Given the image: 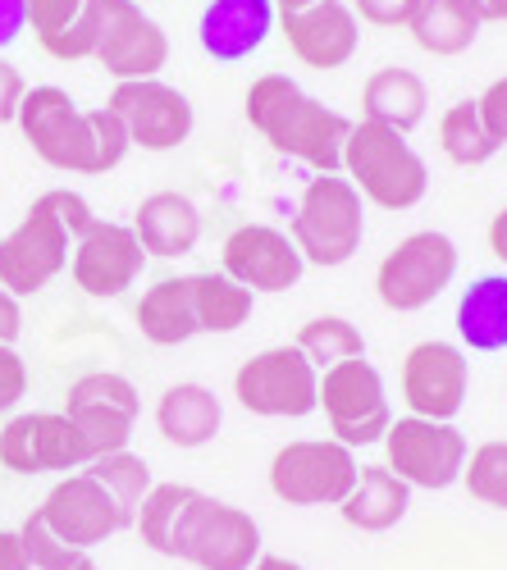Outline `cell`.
<instances>
[{
    "mask_svg": "<svg viewBox=\"0 0 507 570\" xmlns=\"http://www.w3.org/2000/svg\"><path fill=\"white\" fill-rule=\"evenodd\" d=\"M19 132L28 141V151L51 165V169H65V174H110L124 165L128 156V132L124 124L97 106V110H78L74 97L56 82H41V87H28V97L19 106Z\"/></svg>",
    "mask_w": 507,
    "mask_h": 570,
    "instance_id": "1",
    "label": "cell"
},
{
    "mask_svg": "<svg viewBox=\"0 0 507 570\" xmlns=\"http://www.w3.org/2000/svg\"><path fill=\"white\" fill-rule=\"evenodd\" d=\"M243 115L280 156H293L315 174L343 169V141L352 132V119L315 101L289 73H261L243 97Z\"/></svg>",
    "mask_w": 507,
    "mask_h": 570,
    "instance_id": "2",
    "label": "cell"
},
{
    "mask_svg": "<svg viewBox=\"0 0 507 570\" xmlns=\"http://www.w3.org/2000/svg\"><path fill=\"white\" fill-rule=\"evenodd\" d=\"M91 219H97L91 206L78 193H69V187L41 193L28 206V215L6 233V243H0V288L19 302L41 293L60 269H69L74 243Z\"/></svg>",
    "mask_w": 507,
    "mask_h": 570,
    "instance_id": "3",
    "label": "cell"
},
{
    "mask_svg": "<svg viewBox=\"0 0 507 570\" xmlns=\"http://www.w3.org/2000/svg\"><path fill=\"white\" fill-rule=\"evenodd\" d=\"M343 178L361 193V202L380 210H411L430 193V169L417 156V147L398 128L371 119L352 124L343 141Z\"/></svg>",
    "mask_w": 507,
    "mask_h": 570,
    "instance_id": "4",
    "label": "cell"
},
{
    "mask_svg": "<svg viewBox=\"0 0 507 570\" xmlns=\"http://www.w3.org/2000/svg\"><path fill=\"white\" fill-rule=\"evenodd\" d=\"M365 233V202L343 174H315L293 215V247L306 265H348Z\"/></svg>",
    "mask_w": 507,
    "mask_h": 570,
    "instance_id": "5",
    "label": "cell"
},
{
    "mask_svg": "<svg viewBox=\"0 0 507 570\" xmlns=\"http://www.w3.org/2000/svg\"><path fill=\"white\" fill-rule=\"evenodd\" d=\"M91 19V60L115 82L160 78L169 65V32L137 0H87Z\"/></svg>",
    "mask_w": 507,
    "mask_h": 570,
    "instance_id": "6",
    "label": "cell"
},
{
    "mask_svg": "<svg viewBox=\"0 0 507 570\" xmlns=\"http://www.w3.org/2000/svg\"><path fill=\"white\" fill-rule=\"evenodd\" d=\"M315 406L325 411V420H330V439L343 443L348 452L380 443L389 434V424H393L384 379L365 356H352V361H339L330 370H320Z\"/></svg>",
    "mask_w": 507,
    "mask_h": 570,
    "instance_id": "7",
    "label": "cell"
},
{
    "mask_svg": "<svg viewBox=\"0 0 507 570\" xmlns=\"http://www.w3.org/2000/svg\"><path fill=\"white\" fill-rule=\"evenodd\" d=\"M380 443H384V465L407 489H426V493H439L462 480V465L471 456L467 434L452 420L402 415L389 424V434Z\"/></svg>",
    "mask_w": 507,
    "mask_h": 570,
    "instance_id": "8",
    "label": "cell"
},
{
    "mask_svg": "<svg viewBox=\"0 0 507 570\" xmlns=\"http://www.w3.org/2000/svg\"><path fill=\"white\" fill-rule=\"evenodd\" d=\"M457 274V243L443 233V228H421L402 237V243L380 261L376 269V297L398 311V315H411V311H426L430 302L443 297V288Z\"/></svg>",
    "mask_w": 507,
    "mask_h": 570,
    "instance_id": "9",
    "label": "cell"
},
{
    "mask_svg": "<svg viewBox=\"0 0 507 570\" xmlns=\"http://www.w3.org/2000/svg\"><path fill=\"white\" fill-rule=\"evenodd\" d=\"M261 557V525L243 511L211 493H197L174 543V561L197 570H252Z\"/></svg>",
    "mask_w": 507,
    "mask_h": 570,
    "instance_id": "10",
    "label": "cell"
},
{
    "mask_svg": "<svg viewBox=\"0 0 507 570\" xmlns=\"http://www.w3.org/2000/svg\"><path fill=\"white\" fill-rule=\"evenodd\" d=\"M357 456L334 439L284 443L270 461V489L289 507H339L357 484Z\"/></svg>",
    "mask_w": 507,
    "mask_h": 570,
    "instance_id": "11",
    "label": "cell"
},
{
    "mask_svg": "<svg viewBox=\"0 0 507 570\" xmlns=\"http://www.w3.org/2000/svg\"><path fill=\"white\" fill-rule=\"evenodd\" d=\"M315 384L320 374L298 347H270L238 365L234 397L243 411L265 420H302L315 411Z\"/></svg>",
    "mask_w": 507,
    "mask_h": 570,
    "instance_id": "12",
    "label": "cell"
},
{
    "mask_svg": "<svg viewBox=\"0 0 507 570\" xmlns=\"http://www.w3.org/2000/svg\"><path fill=\"white\" fill-rule=\"evenodd\" d=\"M106 110L124 124L128 147H143V151H178L183 141L193 137V124H197L193 101L160 78L115 82Z\"/></svg>",
    "mask_w": 507,
    "mask_h": 570,
    "instance_id": "13",
    "label": "cell"
},
{
    "mask_svg": "<svg viewBox=\"0 0 507 570\" xmlns=\"http://www.w3.org/2000/svg\"><path fill=\"white\" fill-rule=\"evenodd\" d=\"M65 415L82 434L87 456L97 461V456H110V452L128 448L133 424H137V415H143V397H137V389L124 374L97 370V374L74 379V389L65 397Z\"/></svg>",
    "mask_w": 507,
    "mask_h": 570,
    "instance_id": "14",
    "label": "cell"
},
{
    "mask_svg": "<svg viewBox=\"0 0 507 570\" xmlns=\"http://www.w3.org/2000/svg\"><path fill=\"white\" fill-rule=\"evenodd\" d=\"M143 269H147L143 243H137V233L128 224H115V219H91L78 233L74 256H69V274L78 283V293L97 302L128 293L143 278Z\"/></svg>",
    "mask_w": 507,
    "mask_h": 570,
    "instance_id": "15",
    "label": "cell"
},
{
    "mask_svg": "<svg viewBox=\"0 0 507 570\" xmlns=\"http://www.w3.org/2000/svg\"><path fill=\"white\" fill-rule=\"evenodd\" d=\"M87 461V443L65 411H28L0 430V465L14 474H74Z\"/></svg>",
    "mask_w": 507,
    "mask_h": 570,
    "instance_id": "16",
    "label": "cell"
},
{
    "mask_svg": "<svg viewBox=\"0 0 507 570\" xmlns=\"http://www.w3.org/2000/svg\"><path fill=\"white\" fill-rule=\"evenodd\" d=\"M467 389H471V365H467L462 347H452L443 338H426L407 352V361H402L407 415L457 420V411L467 406Z\"/></svg>",
    "mask_w": 507,
    "mask_h": 570,
    "instance_id": "17",
    "label": "cell"
},
{
    "mask_svg": "<svg viewBox=\"0 0 507 570\" xmlns=\"http://www.w3.org/2000/svg\"><path fill=\"white\" fill-rule=\"evenodd\" d=\"M224 274L238 278L243 288L261 293V297H280L289 288H298L306 261L293 247V237L284 228H270V224H243L224 237Z\"/></svg>",
    "mask_w": 507,
    "mask_h": 570,
    "instance_id": "18",
    "label": "cell"
},
{
    "mask_svg": "<svg viewBox=\"0 0 507 570\" xmlns=\"http://www.w3.org/2000/svg\"><path fill=\"white\" fill-rule=\"evenodd\" d=\"M41 520L56 530L60 543H69L74 552H91V548H101L110 534L124 530V520H119V507L110 502V493L91 480L87 470H74L65 474V480L41 498Z\"/></svg>",
    "mask_w": 507,
    "mask_h": 570,
    "instance_id": "19",
    "label": "cell"
},
{
    "mask_svg": "<svg viewBox=\"0 0 507 570\" xmlns=\"http://www.w3.org/2000/svg\"><path fill=\"white\" fill-rule=\"evenodd\" d=\"M280 32L289 51L320 73L343 69L361 46V19L352 14L348 0H315L306 10H289L280 14Z\"/></svg>",
    "mask_w": 507,
    "mask_h": 570,
    "instance_id": "20",
    "label": "cell"
},
{
    "mask_svg": "<svg viewBox=\"0 0 507 570\" xmlns=\"http://www.w3.org/2000/svg\"><path fill=\"white\" fill-rule=\"evenodd\" d=\"M274 28H280L274 0H211L197 23V41L211 60L238 65L261 51Z\"/></svg>",
    "mask_w": 507,
    "mask_h": 570,
    "instance_id": "21",
    "label": "cell"
},
{
    "mask_svg": "<svg viewBox=\"0 0 507 570\" xmlns=\"http://www.w3.org/2000/svg\"><path fill=\"white\" fill-rule=\"evenodd\" d=\"M128 228L137 233V243H143L147 256L178 261V256H188L197 247L202 215H197V206L183 197V193H152L143 206H137V215H133Z\"/></svg>",
    "mask_w": 507,
    "mask_h": 570,
    "instance_id": "22",
    "label": "cell"
},
{
    "mask_svg": "<svg viewBox=\"0 0 507 570\" xmlns=\"http://www.w3.org/2000/svg\"><path fill=\"white\" fill-rule=\"evenodd\" d=\"M485 23H489L485 0H421L417 14H411V23H407V32L426 56L452 60V56L471 51Z\"/></svg>",
    "mask_w": 507,
    "mask_h": 570,
    "instance_id": "23",
    "label": "cell"
},
{
    "mask_svg": "<svg viewBox=\"0 0 507 570\" xmlns=\"http://www.w3.org/2000/svg\"><path fill=\"white\" fill-rule=\"evenodd\" d=\"M137 334L156 347H183L188 338H197V315H193V274H174L160 278L137 297L133 311Z\"/></svg>",
    "mask_w": 507,
    "mask_h": 570,
    "instance_id": "24",
    "label": "cell"
},
{
    "mask_svg": "<svg viewBox=\"0 0 507 570\" xmlns=\"http://www.w3.org/2000/svg\"><path fill=\"white\" fill-rule=\"evenodd\" d=\"M361 110H365V119H371V124L398 128L407 137L411 128H421V119L430 110L426 78L417 69H402V65L376 69L371 78L361 82Z\"/></svg>",
    "mask_w": 507,
    "mask_h": 570,
    "instance_id": "25",
    "label": "cell"
},
{
    "mask_svg": "<svg viewBox=\"0 0 507 570\" xmlns=\"http://www.w3.org/2000/svg\"><path fill=\"white\" fill-rule=\"evenodd\" d=\"M224 424L220 397L206 384H174L156 402V430L174 448H206Z\"/></svg>",
    "mask_w": 507,
    "mask_h": 570,
    "instance_id": "26",
    "label": "cell"
},
{
    "mask_svg": "<svg viewBox=\"0 0 507 570\" xmlns=\"http://www.w3.org/2000/svg\"><path fill=\"white\" fill-rule=\"evenodd\" d=\"M411 507V489L398 480L389 465H371V470H357V484L352 493L339 502L343 520L352 530H365V534H384L393 530L398 520L407 515Z\"/></svg>",
    "mask_w": 507,
    "mask_h": 570,
    "instance_id": "27",
    "label": "cell"
},
{
    "mask_svg": "<svg viewBox=\"0 0 507 570\" xmlns=\"http://www.w3.org/2000/svg\"><path fill=\"white\" fill-rule=\"evenodd\" d=\"M457 338L471 352H507V274H480L457 302Z\"/></svg>",
    "mask_w": 507,
    "mask_h": 570,
    "instance_id": "28",
    "label": "cell"
},
{
    "mask_svg": "<svg viewBox=\"0 0 507 570\" xmlns=\"http://www.w3.org/2000/svg\"><path fill=\"white\" fill-rule=\"evenodd\" d=\"M28 32L51 60H91L87 0H23Z\"/></svg>",
    "mask_w": 507,
    "mask_h": 570,
    "instance_id": "29",
    "label": "cell"
},
{
    "mask_svg": "<svg viewBox=\"0 0 507 570\" xmlns=\"http://www.w3.org/2000/svg\"><path fill=\"white\" fill-rule=\"evenodd\" d=\"M256 293L243 288L228 274H193V315H197V334H238L252 320Z\"/></svg>",
    "mask_w": 507,
    "mask_h": 570,
    "instance_id": "30",
    "label": "cell"
},
{
    "mask_svg": "<svg viewBox=\"0 0 507 570\" xmlns=\"http://www.w3.org/2000/svg\"><path fill=\"white\" fill-rule=\"evenodd\" d=\"M197 493L202 489H188V484H152L143 507H137V520H133V530H137V539H143V548H152L156 557H174L183 515H188Z\"/></svg>",
    "mask_w": 507,
    "mask_h": 570,
    "instance_id": "31",
    "label": "cell"
},
{
    "mask_svg": "<svg viewBox=\"0 0 507 570\" xmlns=\"http://www.w3.org/2000/svg\"><path fill=\"white\" fill-rule=\"evenodd\" d=\"M439 147L457 169H480L503 151V141L485 128L476 101H457L439 124Z\"/></svg>",
    "mask_w": 507,
    "mask_h": 570,
    "instance_id": "32",
    "label": "cell"
},
{
    "mask_svg": "<svg viewBox=\"0 0 507 570\" xmlns=\"http://www.w3.org/2000/svg\"><path fill=\"white\" fill-rule=\"evenodd\" d=\"M91 480H97L110 502L119 507V520H124V530H133V520H137V507H143L147 489H152V465L137 456V452H110V456H97V461H87L82 465Z\"/></svg>",
    "mask_w": 507,
    "mask_h": 570,
    "instance_id": "33",
    "label": "cell"
},
{
    "mask_svg": "<svg viewBox=\"0 0 507 570\" xmlns=\"http://www.w3.org/2000/svg\"><path fill=\"white\" fill-rule=\"evenodd\" d=\"M315 370H330L339 361H352V356H365V338L361 328L343 315H315L298 328V343H293Z\"/></svg>",
    "mask_w": 507,
    "mask_h": 570,
    "instance_id": "34",
    "label": "cell"
},
{
    "mask_svg": "<svg viewBox=\"0 0 507 570\" xmlns=\"http://www.w3.org/2000/svg\"><path fill=\"white\" fill-rule=\"evenodd\" d=\"M462 480H467V493L476 502L507 511V439L480 443L462 465Z\"/></svg>",
    "mask_w": 507,
    "mask_h": 570,
    "instance_id": "35",
    "label": "cell"
},
{
    "mask_svg": "<svg viewBox=\"0 0 507 570\" xmlns=\"http://www.w3.org/2000/svg\"><path fill=\"white\" fill-rule=\"evenodd\" d=\"M19 539H23V552H28L32 570H65V566H74V561L82 557V552H74L69 543L56 539V530L41 520V511H32V515L23 520Z\"/></svg>",
    "mask_w": 507,
    "mask_h": 570,
    "instance_id": "36",
    "label": "cell"
},
{
    "mask_svg": "<svg viewBox=\"0 0 507 570\" xmlns=\"http://www.w3.org/2000/svg\"><path fill=\"white\" fill-rule=\"evenodd\" d=\"M421 0H352V14L371 28H407Z\"/></svg>",
    "mask_w": 507,
    "mask_h": 570,
    "instance_id": "37",
    "label": "cell"
},
{
    "mask_svg": "<svg viewBox=\"0 0 507 570\" xmlns=\"http://www.w3.org/2000/svg\"><path fill=\"white\" fill-rule=\"evenodd\" d=\"M28 393V365L14 347H0V415L14 411Z\"/></svg>",
    "mask_w": 507,
    "mask_h": 570,
    "instance_id": "38",
    "label": "cell"
},
{
    "mask_svg": "<svg viewBox=\"0 0 507 570\" xmlns=\"http://www.w3.org/2000/svg\"><path fill=\"white\" fill-rule=\"evenodd\" d=\"M480 106V119H485V128L503 141V147H507V73L498 78V82H489L485 87V97L476 101Z\"/></svg>",
    "mask_w": 507,
    "mask_h": 570,
    "instance_id": "39",
    "label": "cell"
},
{
    "mask_svg": "<svg viewBox=\"0 0 507 570\" xmlns=\"http://www.w3.org/2000/svg\"><path fill=\"white\" fill-rule=\"evenodd\" d=\"M23 97H28L23 73H19L10 60H0V124H14V119H19Z\"/></svg>",
    "mask_w": 507,
    "mask_h": 570,
    "instance_id": "40",
    "label": "cell"
},
{
    "mask_svg": "<svg viewBox=\"0 0 507 570\" xmlns=\"http://www.w3.org/2000/svg\"><path fill=\"white\" fill-rule=\"evenodd\" d=\"M28 14H23V0H0V56L23 37Z\"/></svg>",
    "mask_w": 507,
    "mask_h": 570,
    "instance_id": "41",
    "label": "cell"
},
{
    "mask_svg": "<svg viewBox=\"0 0 507 570\" xmlns=\"http://www.w3.org/2000/svg\"><path fill=\"white\" fill-rule=\"evenodd\" d=\"M0 570H32L19 530H0Z\"/></svg>",
    "mask_w": 507,
    "mask_h": 570,
    "instance_id": "42",
    "label": "cell"
},
{
    "mask_svg": "<svg viewBox=\"0 0 507 570\" xmlns=\"http://www.w3.org/2000/svg\"><path fill=\"white\" fill-rule=\"evenodd\" d=\"M489 252L498 256V265H507V206L494 215V224H489Z\"/></svg>",
    "mask_w": 507,
    "mask_h": 570,
    "instance_id": "43",
    "label": "cell"
},
{
    "mask_svg": "<svg viewBox=\"0 0 507 570\" xmlns=\"http://www.w3.org/2000/svg\"><path fill=\"white\" fill-rule=\"evenodd\" d=\"M252 570H306V566H298V561H289V557H270V552H261V557L252 561Z\"/></svg>",
    "mask_w": 507,
    "mask_h": 570,
    "instance_id": "44",
    "label": "cell"
},
{
    "mask_svg": "<svg viewBox=\"0 0 507 570\" xmlns=\"http://www.w3.org/2000/svg\"><path fill=\"white\" fill-rule=\"evenodd\" d=\"M485 19L489 23H507V0H485Z\"/></svg>",
    "mask_w": 507,
    "mask_h": 570,
    "instance_id": "45",
    "label": "cell"
},
{
    "mask_svg": "<svg viewBox=\"0 0 507 570\" xmlns=\"http://www.w3.org/2000/svg\"><path fill=\"white\" fill-rule=\"evenodd\" d=\"M306 6H315V0H274V10H280V14H289V10H306Z\"/></svg>",
    "mask_w": 507,
    "mask_h": 570,
    "instance_id": "46",
    "label": "cell"
},
{
    "mask_svg": "<svg viewBox=\"0 0 507 570\" xmlns=\"http://www.w3.org/2000/svg\"><path fill=\"white\" fill-rule=\"evenodd\" d=\"M65 570H101V566H97V561H91V557H87V552H82V557H78V561H74V566H65Z\"/></svg>",
    "mask_w": 507,
    "mask_h": 570,
    "instance_id": "47",
    "label": "cell"
},
{
    "mask_svg": "<svg viewBox=\"0 0 507 570\" xmlns=\"http://www.w3.org/2000/svg\"><path fill=\"white\" fill-rule=\"evenodd\" d=\"M137 6H147V0H137Z\"/></svg>",
    "mask_w": 507,
    "mask_h": 570,
    "instance_id": "48",
    "label": "cell"
}]
</instances>
